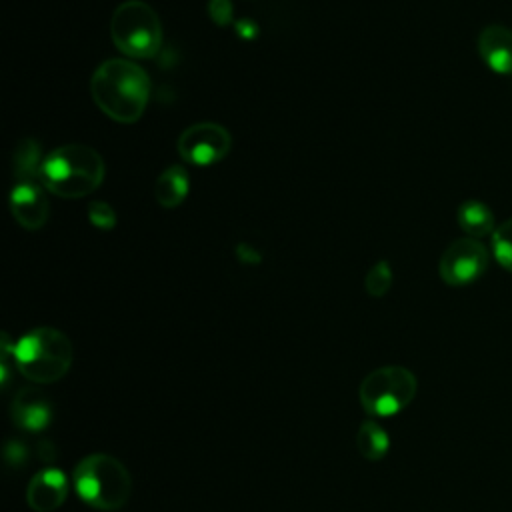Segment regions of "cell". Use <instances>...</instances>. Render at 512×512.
<instances>
[{"mask_svg":"<svg viewBox=\"0 0 512 512\" xmlns=\"http://www.w3.org/2000/svg\"><path fill=\"white\" fill-rule=\"evenodd\" d=\"M94 104L112 120L132 124L140 120L150 98V78L126 58L104 60L90 78Z\"/></svg>","mask_w":512,"mask_h":512,"instance_id":"cell-1","label":"cell"},{"mask_svg":"<svg viewBox=\"0 0 512 512\" xmlns=\"http://www.w3.org/2000/svg\"><path fill=\"white\" fill-rule=\"evenodd\" d=\"M102 156L86 144H64L48 152L40 166L38 180L60 198H84L104 180Z\"/></svg>","mask_w":512,"mask_h":512,"instance_id":"cell-2","label":"cell"},{"mask_svg":"<svg viewBox=\"0 0 512 512\" xmlns=\"http://www.w3.org/2000/svg\"><path fill=\"white\" fill-rule=\"evenodd\" d=\"M70 338L52 326H38L14 342V366L34 384L58 382L72 366Z\"/></svg>","mask_w":512,"mask_h":512,"instance_id":"cell-3","label":"cell"},{"mask_svg":"<svg viewBox=\"0 0 512 512\" xmlns=\"http://www.w3.org/2000/svg\"><path fill=\"white\" fill-rule=\"evenodd\" d=\"M72 484L78 498L94 510L116 512L132 492L128 468L110 454H90L82 458L72 474Z\"/></svg>","mask_w":512,"mask_h":512,"instance_id":"cell-4","label":"cell"},{"mask_svg":"<svg viewBox=\"0 0 512 512\" xmlns=\"http://www.w3.org/2000/svg\"><path fill=\"white\" fill-rule=\"evenodd\" d=\"M110 36L122 54L152 58L162 46V24L150 4L126 0L110 18Z\"/></svg>","mask_w":512,"mask_h":512,"instance_id":"cell-5","label":"cell"},{"mask_svg":"<svg viewBox=\"0 0 512 512\" xmlns=\"http://www.w3.org/2000/svg\"><path fill=\"white\" fill-rule=\"evenodd\" d=\"M418 380L404 366H380L360 382V404L366 414L390 418L402 412L416 396Z\"/></svg>","mask_w":512,"mask_h":512,"instance_id":"cell-6","label":"cell"},{"mask_svg":"<svg viewBox=\"0 0 512 512\" xmlns=\"http://www.w3.org/2000/svg\"><path fill=\"white\" fill-rule=\"evenodd\" d=\"M488 262V248L478 238L466 236L446 246L438 262V274L450 286H466L486 272Z\"/></svg>","mask_w":512,"mask_h":512,"instance_id":"cell-7","label":"cell"},{"mask_svg":"<svg viewBox=\"0 0 512 512\" xmlns=\"http://www.w3.org/2000/svg\"><path fill=\"white\" fill-rule=\"evenodd\" d=\"M230 148V132L216 122H196L188 126L176 142L180 158L192 166L216 164L228 156Z\"/></svg>","mask_w":512,"mask_h":512,"instance_id":"cell-8","label":"cell"},{"mask_svg":"<svg viewBox=\"0 0 512 512\" xmlns=\"http://www.w3.org/2000/svg\"><path fill=\"white\" fill-rule=\"evenodd\" d=\"M12 422L24 432H42L50 426L54 408L50 398L36 386H22L10 404Z\"/></svg>","mask_w":512,"mask_h":512,"instance_id":"cell-9","label":"cell"},{"mask_svg":"<svg viewBox=\"0 0 512 512\" xmlns=\"http://www.w3.org/2000/svg\"><path fill=\"white\" fill-rule=\"evenodd\" d=\"M68 476L54 466L38 470L26 486V504L34 512H54L58 510L68 496Z\"/></svg>","mask_w":512,"mask_h":512,"instance_id":"cell-10","label":"cell"},{"mask_svg":"<svg viewBox=\"0 0 512 512\" xmlns=\"http://www.w3.org/2000/svg\"><path fill=\"white\" fill-rule=\"evenodd\" d=\"M48 200L34 180H20L10 190V212L26 230H40L48 220Z\"/></svg>","mask_w":512,"mask_h":512,"instance_id":"cell-11","label":"cell"},{"mask_svg":"<svg viewBox=\"0 0 512 512\" xmlns=\"http://www.w3.org/2000/svg\"><path fill=\"white\" fill-rule=\"evenodd\" d=\"M478 54L496 74H512V30L504 24H488L478 36Z\"/></svg>","mask_w":512,"mask_h":512,"instance_id":"cell-12","label":"cell"},{"mask_svg":"<svg viewBox=\"0 0 512 512\" xmlns=\"http://www.w3.org/2000/svg\"><path fill=\"white\" fill-rule=\"evenodd\" d=\"M456 220H458V226L462 228V232H466L470 238H484L488 234L492 236V232L496 230L492 208L476 198L464 200L458 206Z\"/></svg>","mask_w":512,"mask_h":512,"instance_id":"cell-13","label":"cell"},{"mask_svg":"<svg viewBox=\"0 0 512 512\" xmlns=\"http://www.w3.org/2000/svg\"><path fill=\"white\" fill-rule=\"evenodd\" d=\"M190 180L182 166H168L154 184V198L162 208H176L188 196Z\"/></svg>","mask_w":512,"mask_h":512,"instance_id":"cell-14","label":"cell"},{"mask_svg":"<svg viewBox=\"0 0 512 512\" xmlns=\"http://www.w3.org/2000/svg\"><path fill=\"white\" fill-rule=\"evenodd\" d=\"M356 448L362 458L378 462L390 450V436L376 420H364L356 432Z\"/></svg>","mask_w":512,"mask_h":512,"instance_id":"cell-15","label":"cell"},{"mask_svg":"<svg viewBox=\"0 0 512 512\" xmlns=\"http://www.w3.org/2000/svg\"><path fill=\"white\" fill-rule=\"evenodd\" d=\"M42 154L40 146L32 138H24L18 142L14 150V174L20 180H34L40 176V166H42Z\"/></svg>","mask_w":512,"mask_h":512,"instance_id":"cell-16","label":"cell"},{"mask_svg":"<svg viewBox=\"0 0 512 512\" xmlns=\"http://www.w3.org/2000/svg\"><path fill=\"white\" fill-rule=\"evenodd\" d=\"M492 254L504 270L512 272V218L492 232Z\"/></svg>","mask_w":512,"mask_h":512,"instance_id":"cell-17","label":"cell"},{"mask_svg":"<svg viewBox=\"0 0 512 512\" xmlns=\"http://www.w3.org/2000/svg\"><path fill=\"white\" fill-rule=\"evenodd\" d=\"M392 286V270H390V264L386 260H380L376 262L366 278H364V290L372 296V298H380L384 296Z\"/></svg>","mask_w":512,"mask_h":512,"instance_id":"cell-18","label":"cell"},{"mask_svg":"<svg viewBox=\"0 0 512 512\" xmlns=\"http://www.w3.org/2000/svg\"><path fill=\"white\" fill-rule=\"evenodd\" d=\"M88 220L100 230H110L116 224V212L108 202L96 200L88 204Z\"/></svg>","mask_w":512,"mask_h":512,"instance_id":"cell-19","label":"cell"},{"mask_svg":"<svg viewBox=\"0 0 512 512\" xmlns=\"http://www.w3.org/2000/svg\"><path fill=\"white\" fill-rule=\"evenodd\" d=\"M232 2L230 0H208V16L216 26L232 24Z\"/></svg>","mask_w":512,"mask_h":512,"instance_id":"cell-20","label":"cell"},{"mask_svg":"<svg viewBox=\"0 0 512 512\" xmlns=\"http://www.w3.org/2000/svg\"><path fill=\"white\" fill-rule=\"evenodd\" d=\"M28 456L30 452L20 440H10L4 448V458H6V464L10 466H22L28 460Z\"/></svg>","mask_w":512,"mask_h":512,"instance_id":"cell-21","label":"cell"},{"mask_svg":"<svg viewBox=\"0 0 512 512\" xmlns=\"http://www.w3.org/2000/svg\"><path fill=\"white\" fill-rule=\"evenodd\" d=\"M236 32H238L244 40H252V38L258 34V28H256L254 22H250V20H240V22L236 24Z\"/></svg>","mask_w":512,"mask_h":512,"instance_id":"cell-22","label":"cell"}]
</instances>
